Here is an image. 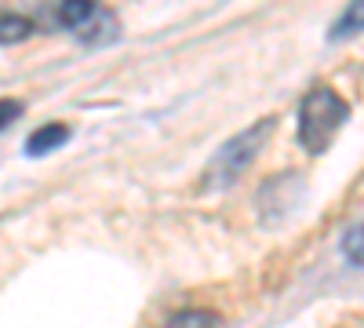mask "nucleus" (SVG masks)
<instances>
[{
	"instance_id": "f257e3e1",
	"label": "nucleus",
	"mask_w": 364,
	"mask_h": 328,
	"mask_svg": "<svg viewBox=\"0 0 364 328\" xmlns=\"http://www.w3.org/2000/svg\"><path fill=\"white\" fill-rule=\"evenodd\" d=\"M350 117V106L343 95H336L331 88L317 84L306 92V99H302L299 106V142L306 154H324L331 139L339 135V128L346 125Z\"/></svg>"
},
{
	"instance_id": "f03ea898",
	"label": "nucleus",
	"mask_w": 364,
	"mask_h": 328,
	"mask_svg": "<svg viewBox=\"0 0 364 328\" xmlns=\"http://www.w3.org/2000/svg\"><path fill=\"white\" fill-rule=\"evenodd\" d=\"M273 128H277V117H266V121H259V125L245 128L240 135H233L230 142H223L219 154L204 168V190H230L237 179L248 171V164L259 157L262 142L269 139Z\"/></svg>"
},
{
	"instance_id": "7ed1b4c3",
	"label": "nucleus",
	"mask_w": 364,
	"mask_h": 328,
	"mask_svg": "<svg viewBox=\"0 0 364 328\" xmlns=\"http://www.w3.org/2000/svg\"><path fill=\"white\" fill-rule=\"evenodd\" d=\"M117 33H120V26H117V15L113 11H106L102 4H99V11L91 15L80 29H77V41L80 44H109V41H117Z\"/></svg>"
},
{
	"instance_id": "20e7f679",
	"label": "nucleus",
	"mask_w": 364,
	"mask_h": 328,
	"mask_svg": "<svg viewBox=\"0 0 364 328\" xmlns=\"http://www.w3.org/2000/svg\"><path fill=\"white\" fill-rule=\"evenodd\" d=\"M95 11H99L95 0H58V4H55V22L63 29H70V33H77V29Z\"/></svg>"
},
{
	"instance_id": "39448f33",
	"label": "nucleus",
	"mask_w": 364,
	"mask_h": 328,
	"mask_svg": "<svg viewBox=\"0 0 364 328\" xmlns=\"http://www.w3.org/2000/svg\"><path fill=\"white\" fill-rule=\"evenodd\" d=\"M357 33H364V0H350L343 8V15L328 29V41H350Z\"/></svg>"
},
{
	"instance_id": "423d86ee",
	"label": "nucleus",
	"mask_w": 364,
	"mask_h": 328,
	"mask_svg": "<svg viewBox=\"0 0 364 328\" xmlns=\"http://www.w3.org/2000/svg\"><path fill=\"white\" fill-rule=\"evenodd\" d=\"M70 139V128L66 125H44V128H37L33 135H29V142H26V154L29 157H41V154H51V150H58Z\"/></svg>"
},
{
	"instance_id": "0eeeda50",
	"label": "nucleus",
	"mask_w": 364,
	"mask_h": 328,
	"mask_svg": "<svg viewBox=\"0 0 364 328\" xmlns=\"http://www.w3.org/2000/svg\"><path fill=\"white\" fill-rule=\"evenodd\" d=\"M29 33H33V22H29V18H22V15H4V18H0V41H4L8 48L26 41Z\"/></svg>"
},
{
	"instance_id": "6e6552de",
	"label": "nucleus",
	"mask_w": 364,
	"mask_h": 328,
	"mask_svg": "<svg viewBox=\"0 0 364 328\" xmlns=\"http://www.w3.org/2000/svg\"><path fill=\"white\" fill-rule=\"evenodd\" d=\"M164 328H219V317L211 310H182Z\"/></svg>"
},
{
	"instance_id": "1a4fd4ad",
	"label": "nucleus",
	"mask_w": 364,
	"mask_h": 328,
	"mask_svg": "<svg viewBox=\"0 0 364 328\" xmlns=\"http://www.w3.org/2000/svg\"><path fill=\"white\" fill-rule=\"evenodd\" d=\"M343 252H346V259L350 263H364V226H350L346 230V237H343Z\"/></svg>"
},
{
	"instance_id": "9d476101",
	"label": "nucleus",
	"mask_w": 364,
	"mask_h": 328,
	"mask_svg": "<svg viewBox=\"0 0 364 328\" xmlns=\"http://www.w3.org/2000/svg\"><path fill=\"white\" fill-rule=\"evenodd\" d=\"M18 110H22V106H18V102H11V99H8V102H4V128H8V125H11V121H15V117H18Z\"/></svg>"
}]
</instances>
